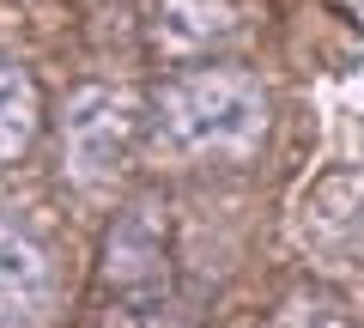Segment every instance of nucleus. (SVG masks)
<instances>
[{
  "instance_id": "f257e3e1",
  "label": "nucleus",
  "mask_w": 364,
  "mask_h": 328,
  "mask_svg": "<svg viewBox=\"0 0 364 328\" xmlns=\"http://www.w3.org/2000/svg\"><path fill=\"white\" fill-rule=\"evenodd\" d=\"M146 134L176 158H237L267 134V97L243 67H195L152 92Z\"/></svg>"
},
{
  "instance_id": "f03ea898",
  "label": "nucleus",
  "mask_w": 364,
  "mask_h": 328,
  "mask_svg": "<svg viewBox=\"0 0 364 328\" xmlns=\"http://www.w3.org/2000/svg\"><path fill=\"white\" fill-rule=\"evenodd\" d=\"M134 134H140V110H134L128 92H116V85H85V92H73V104L61 116L73 183H109L128 164Z\"/></svg>"
},
{
  "instance_id": "7ed1b4c3",
  "label": "nucleus",
  "mask_w": 364,
  "mask_h": 328,
  "mask_svg": "<svg viewBox=\"0 0 364 328\" xmlns=\"http://www.w3.org/2000/svg\"><path fill=\"white\" fill-rule=\"evenodd\" d=\"M104 274H109V286H116V304H128V310L164 304L170 268H164V225H158L152 207L128 213V219L109 231V262H104Z\"/></svg>"
},
{
  "instance_id": "20e7f679",
  "label": "nucleus",
  "mask_w": 364,
  "mask_h": 328,
  "mask_svg": "<svg viewBox=\"0 0 364 328\" xmlns=\"http://www.w3.org/2000/svg\"><path fill=\"white\" fill-rule=\"evenodd\" d=\"M55 298V268L43 237L31 231L18 213H0V322L25 328L49 310Z\"/></svg>"
},
{
  "instance_id": "39448f33",
  "label": "nucleus",
  "mask_w": 364,
  "mask_h": 328,
  "mask_svg": "<svg viewBox=\"0 0 364 328\" xmlns=\"http://www.w3.org/2000/svg\"><path fill=\"white\" fill-rule=\"evenodd\" d=\"M31 134H37V92H31L25 67L0 55V164H13L31 146Z\"/></svg>"
},
{
  "instance_id": "423d86ee",
  "label": "nucleus",
  "mask_w": 364,
  "mask_h": 328,
  "mask_svg": "<svg viewBox=\"0 0 364 328\" xmlns=\"http://www.w3.org/2000/svg\"><path fill=\"white\" fill-rule=\"evenodd\" d=\"M267 328H352V322H346V310H340V304L322 298V292H291V298L273 310Z\"/></svg>"
}]
</instances>
